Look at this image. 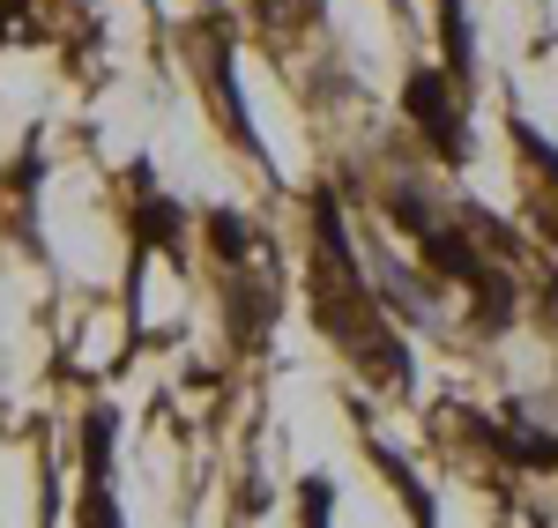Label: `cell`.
<instances>
[{
  "label": "cell",
  "mask_w": 558,
  "mask_h": 528,
  "mask_svg": "<svg viewBox=\"0 0 558 528\" xmlns=\"http://www.w3.org/2000/svg\"><path fill=\"white\" fill-rule=\"evenodd\" d=\"M105 440H112V409L89 417V499H83L89 528H120V506H112V484H105Z\"/></svg>",
  "instance_id": "cell-1"
},
{
  "label": "cell",
  "mask_w": 558,
  "mask_h": 528,
  "mask_svg": "<svg viewBox=\"0 0 558 528\" xmlns=\"http://www.w3.org/2000/svg\"><path fill=\"white\" fill-rule=\"evenodd\" d=\"M410 112H417V120L432 127V149H439V157H462V127L447 120V97H439V75H417V83H410Z\"/></svg>",
  "instance_id": "cell-2"
},
{
  "label": "cell",
  "mask_w": 558,
  "mask_h": 528,
  "mask_svg": "<svg viewBox=\"0 0 558 528\" xmlns=\"http://www.w3.org/2000/svg\"><path fill=\"white\" fill-rule=\"evenodd\" d=\"M328 506H336L328 477H305V484H299V514H305V528H328Z\"/></svg>",
  "instance_id": "cell-3"
}]
</instances>
